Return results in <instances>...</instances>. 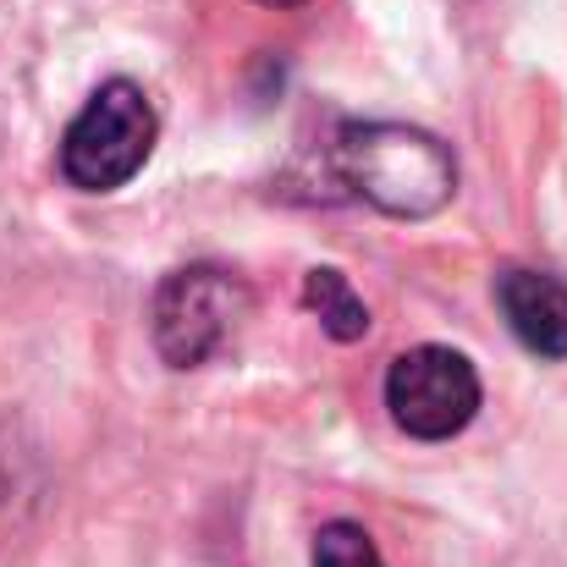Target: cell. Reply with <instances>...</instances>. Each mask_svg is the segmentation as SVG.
I'll return each mask as SVG.
<instances>
[{"mask_svg": "<svg viewBox=\"0 0 567 567\" xmlns=\"http://www.w3.org/2000/svg\"><path fill=\"white\" fill-rule=\"evenodd\" d=\"M303 309L309 315H320V326H326V337H337V342H364L370 337V303L353 292V281L342 276V270H331V265H315L309 276H303Z\"/></svg>", "mask_w": 567, "mask_h": 567, "instance_id": "8992f818", "label": "cell"}, {"mask_svg": "<svg viewBox=\"0 0 567 567\" xmlns=\"http://www.w3.org/2000/svg\"><path fill=\"white\" fill-rule=\"evenodd\" d=\"M248 315V287L215 265H183L155 292V348L172 370H198L226 348L237 320Z\"/></svg>", "mask_w": 567, "mask_h": 567, "instance_id": "3957f363", "label": "cell"}, {"mask_svg": "<svg viewBox=\"0 0 567 567\" xmlns=\"http://www.w3.org/2000/svg\"><path fill=\"white\" fill-rule=\"evenodd\" d=\"M496 303L507 315V331L535 353V359H567V281L546 270H502L496 276Z\"/></svg>", "mask_w": 567, "mask_h": 567, "instance_id": "5b68a950", "label": "cell"}, {"mask_svg": "<svg viewBox=\"0 0 567 567\" xmlns=\"http://www.w3.org/2000/svg\"><path fill=\"white\" fill-rule=\"evenodd\" d=\"M480 370L452 348H408L385 370V408L413 441H452L480 413Z\"/></svg>", "mask_w": 567, "mask_h": 567, "instance_id": "277c9868", "label": "cell"}, {"mask_svg": "<svg viewBox=\"0 0 567 567\" xmlns=\"http://www.w3.org/2000/svg\"><path fill=\"white\" fill-rule=\"evenodd\" d=\"M155 105L133 78H111L100 83L83 111L66 122L61 133V177L78 193H116L127 188L144 161L155 155Z\"/></svg>", "mask_w": 567, "mask_h": 567, "instance_id": "7a4b0ae2", "label": "cell"}, {"mask_svg": "<svg viewBox=\"0 0 567 567\" xmlns=\"http://www.w3.org/2000/svg\"><path fill=\"white\" fill-rule=\"evenodd\" d=\"M331 166L342 188H353L396 220H424L446 209L457 193L452 150L435 133L402 122H348L331 144Z\"/></svg>", "mask_w": 567, "mask_h": 567, "instance_id": "6da1fadb", "label": "cell"}, {"mask_svg": "<svg viewBox=\"0 0 567 567\" xmlns=\"http://www.w3.org/2000/svg\"><path fill=\"white\" fill-rule=\"evenodd\" d=\"M315 567H385L375 551V540H370V529H359V524H326L320 529V540H315Z\"/></svg>", "mask_w": 567, "mask_h": 567, "instance_id": "52a82bcc", "label": "cell"}, {"mask_svg": "<svg viewBox=\"0 0 567 567\" xmlns=\"http://www.w3.org/2000/svg\"><path fill=\"white\" fill-rule=\"evenodd\" d=\"M259 6H270V11H287V6H303V0H259Z\"/></svg>", "mask_w": 567, "mask_h": 567, "instance_id": "ba28073f", "label": "cell"}]
</instances>
